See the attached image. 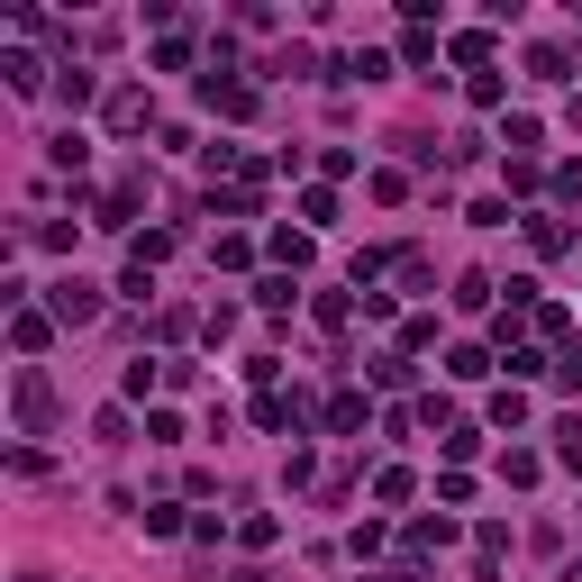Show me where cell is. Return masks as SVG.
Listing matches in <instances>:
<instances>
[{
	"label": "cell",
	"instance_id": "1",
	"mask_svg": "<svg viewBox=\"0 0 582 582\" xmlns=\"http://www.w3.org/2000/svg\"><path fill=\"white\" fill-rule=\"evenodd\" d=\"M10 410H18V437H46V428H55V383H46L37 364H18V383H10Z\"/></svg>",
	"mask_w": 582,
	"mask_h": 582
},
{
	"label": "cell",
	"instance_id": "17",
	"mask_svg": "<svg viewBox=\"0 0 582 582\" xmlns=\"http://www.w3.org/2000/svg\"><path fill=\"white\" fill-rule=\"evenodd\" d=\"M46 156H55V164H64V173H83V156H91V146H83V128H64V137H55V146H46Z\"/></svg>",
	"mask_w": 582,
	"mask_h": 582
},
{
	"label": "cell",
	"instance_id": "6",
	"mask_svg": "<svg viewBox=\"0 0 582 582\" xmlns=\"http://www.w3.org/2000/svg\"><path fill=\"white\" fill-rule=\"evenodd\" d=\"M46 337H55V319H46V310H18V319H10V346H18V356H37Z\"/></svg>",
	"mask_w": 582,
	"mask_h": 582
},
{
	"label": "cell",
	"instance_id": "13",
	"mask_svg": "<svg viewBox=\"0 0 582 582\" xmlns=\"http://www.w3.org/2000/svg\"><path fill=\"white\" fill-rule=\"evenodd\" d=\"M446 373H455V383H483V373H492V356H483V346H455V356H446Z\"/></svg>",
	"mask_w": 582,
	"mask_h": 582
},
{
	"label": "cell",
	"instance_id": "9",
	"mask_svg": "<svg viewBox=\"0 0 582 582\" xmlns=\"http://www.w3.org/2000/svg\"><path fill=\"white\" fill-rule=\"evenodd\" d=\"M528 246H537V256H565L573 227H565V219H528Z\"/></svg>",
	"mask_w": 582,
	"mask_h": 582
},
{
	"label": "cell",
	"instance_id": "4",
	"mask_svg": "<svg viewBox=\"0 0 582 582\" xmlns=\"http://www.w3.org/2000/svg\"><path fill=\"white\" fill-rule=\"evenodd\" d=\"M200 100H210V110H227V119H256V83H227V73H210V83H200Z\"/></svg>",
	"mask_w": 582,
	"mask_h": 582
},
{
	"label": "cell",
	"instance_id": "14",
	"mask_svg": "<svg viewBox=\"0 0 582 582\" xmlns=\"http://www.w3.org/2000/svg\"><path fill=\"white\" fill-rule=\"evenodd\" d=\"M273 256H283V273H300V264H310V227H283V237H273Z\"/></svg>",
	"mask_w": 582,
	"mask_h": 582
},
{
	"label": "cell",
	"instance_id": "15",
	"mask_svg": "<svg viewBox=\"0 0 582 582\" xmlns=\"http://www.w3.org/2000/svg\"><path fill=\"white\" fill-rule=\"evenodd\" d=\"M455 64H473V73H483V64H492V37H483V28H465V37H455Z\"/></svg>",
	"mask_w": 582,
	"mask_h": 582
},
{
	"label": "cell",
	"instance_id": "20",
	"mask_svg": "<svg viewBox=\"0 0 582 582\" xmlns=\"http://www.w3.org/2000/svg\"><path fill=\"white\" fill-rule=\"evenodd\" d=\"M555 455H565V465L582 473V428H565V446H555Z\"/></svg>",
	"mask_w": 582,
	"mask_h": 582
},
{
	"label": "cell",
	"instance_id": "8",
	"mask_svg": "<svg viewBox=\"0 0 582 582\" xmlns=\"http://www.w3.org/2000/svg\"><path fill=\"white\" fill-rule=\"evenodd\" d=\"M356 428H364V400L337 392V400H327V437H356Z\"/></svg>",
	"mask_w": 582,
	"mask_h": 582
},
{
	"label": "cell",
	"instance_id": "19",
	"mask_svg": "<svg viewBox=\"0 0 582 582\" xmlns=\"http://www.w3.org/2000/svg\"><path fill=\"white\" fill-rule=\"evenodd\" d=\"M555 392H582V346H565V356H555Z\"/></svg>",
	"mask_w": 582,
	"mask_h": 582
},
{
	"label": "cell",
	"instance_id": "18",
	"mask_svg": "<svg viewBox=\"0 0 582 582\" xmlns=\"http://www.w3.org/2000/svg\"><path fill=\"white\" fill-rule=\"evenodd\" d=\"M37 83H46V64L28 55V46H18V55H10V91H37Z\"/></svg>",
	"mask_w": 582,
	"mask_h": 582
},
{
	"label": "cell",
	"instance_id": "12",
	"mask_svg": "<svg viewBox=\"0 0 582 582\" xmlns=\"http://www.w3.org/2000/svg\"><path fill=\"white\" fill-rule=\"evenodd\" d=\"M256 300H264V310H292V300H300V273H264Z\"/></svg>",
	"mask_w": 582,
	"mask_h": 582
},
{
	"label": "cell",
	"instance_id": "7",
	"mask_svg": "<svg viewBox=\"0 0 582 582\" xmlns=\"http://www.w3.org/2000/svg\"><path fill=\"white\" fill-rule=\"evenodd\" d=\"M392 55H373V46H356V55H337V83H383Z\"/></svg>",
	"mask_w": 582,
	"mask_h": 582
},
{
	"label": "cell",
	"instance_id": "3",
	"mask_svg": "<svg viewBox=\"0 0 582 582\" xmlns=\"http://www.w3.org/2000/svg\"><path fill=\"white\" fill-rule=\"evenodd\" d=\"M437 546H455V528H446V519H419V528H410V565H400V573L419 582L428 565H437Z\"/></svg>",
	"mask_w": 582,
	"mask_h": 582
},
{
	"label": "cell",
	"instance_id": "22",
	"mask_svg": "<svg viewBox=\"0 0 582 582\" xmlns=\"http://www.w3.org/2000/svg\"><path fill=\"white\" fill-rule=\"evenodd\" d=\"M237 582H264V573H237Z\"/></svg>",
	"mask_w": 582,
	"mask_h": 582
},
{
	"label": "cell",
	"instance_id": "23",
	"mask_svg": "<svg viewBox=\"0 0 582 582\" xmlns=\"http://www.w3.org/2000/svg\"><path fill=\"white\" fill-rule=\"evenodd\" d=\"M373 582H383V573H373Z\"/></svg>",
	"mask_w": 582,
	"mask_h": 582
},
{
	"label": "cell",
	"instance_id": "10",
	"mask_svg": "<svg viewBox=\"0 0 582 582\" xmlns=\"http://www.w3.org/2000/svg\"><path fill=\"white\" fill-rule=\"evenodd\" d=\"M164 256H173V227H146V237H137V246H128V264H146V273H156V264H164Z\"/></svg>",
	"mask_w": 582,
	"mask_h": 582
},
{
	"label": "cell",
	"instance_id": "21",
	"mask_svg": "<svg viewBox=\"0 0 582 582\" xmlns=\"http://www.w3.org/2000/svg\"><path fill=\"white\" fill-rule=\"evenodd\" d=\"M565 582H582V565H565Z\"/></svg>",
	"mask_w": 582,
	"mask_h": 582
},
{
	"label": "cell",
	"instance_id": "5",
	"mask_svg": "<svg viewBox=\"0 0 582 582\" xmlns=\"http://www.w3.org/2000/svg\"><path fill=\"white\" fill-rule=\"evenodd\" d=\"M146 119H156V100H146L137 83H128V91H110V128H119V137H137Z\"/></svg>",
	"mask_w": 582,
	"mask_h": 582
},
{
	"label": "cell",
	"instance_id": "11",
	"mask_svg": "<svg viewBox=\"0 0 582 582\" xmlns=\"http://www.w3.org/2000/svg\"><path fill=\"white\" fill-rule=\"evenodd\" d=\"M410 492H419V483H410V465H383V473H373V500H392V510H400Z\"/></svg>",
	"mask_w": 582,
	"mask_h": 582
},
{
	"label": "cell",
	"instance_id": "16",
	"mask_svg": "<svg viewBox=\"0 0 582 582\" xmlns=\"http://www.w3.org/2000/svg\"><path fill=\"white\" fill-rule=\"evenodd\" d=\"M528 73H537V83H565L573 64H565V46H537V55H528Z\"/></svg>",
	"mask_w": 582,
	"mask_h": 582
},
{
	"label": "cell",
	"instance_id": "2",
	"mask_svg": "<svg viewBox=\"0 0 582 582\" xmlns=\"http://www.w3.org/2000/svg\"><path fill=\"white\" fill-rule=\"evenodd\" d=\"M46 319H55V327H91L100 319V292L83 283V273H64V283H46Z\"/></svg>",
	"mask_w": 582,
	"mask_h": 582
}]
</instances>
